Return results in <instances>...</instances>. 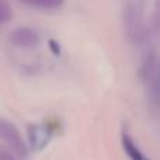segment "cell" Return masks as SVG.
<instances>
[{
    "label": "cell",
    "mask_w": 160,
    "mask_h": 160,
    "mask_svg": "<svg viewBox=\"0 0 160 160\" xmlns=\"http://www.w3.org/2000/svg\"><path fill=\"white\" fill-rule=\"evenodd\" d=\"M124 27L131 44H141L146 37L143 8L141 0H127L124 7Z\"/></svg>",
    "instance_id": "obj_1"
},
{
    "label": "cell",
    "mask_w": 160,
    "mask_h": 160,
    "mask_svg": "<svg viewBox=\"0 0 160 160\" xmlns=\"http://www.w3.org/2000/svg\"><path fill=\"white\" fill-rule=\"evenodd\" d=\"M0 141H3L17 159H27L28 145L16 125L0 117Z\"/></svg>",
    "instance_id": "obj_2"
},
{
    "label": "cell",
    "mask_w": 160,
    "mask_h": 160,
    "mask_svg": "<svg viewBox=\"0 0 160 160\" xmlns=\"http://www.w3.org/2000/svg\"><path fill=\"white\" fill-rule=\"evenodd\" d=\"M141 78L149 96L158 100V55L155 51H149L142 61Z\"/></svg>",
    "instance_id": "obj_3"
},
{
    "label": "cell",
    "mask_w": 160,
    "mask_h": 160,
    "mask_svg": "<svg viewBox=\"0 0 160 160\" xmlns=\"http://www.w3.org/2000/svg\"><path fill=\"white\" fill-rule=\"evenodd\" d=\"M8 42L22 49H32L39 44V34L30 27H17L8 34Z\"/></svg>",
    "instance_id": "obj_4"
},
{
    "label": "cell",
    "mask_w": 160,
    "mask_h": 160,
    "mask_svg": "<svg viewBox=\"0 0 160 160\" xmlns=\"http://www.w3.org/2000/svg\"><path fill=\"white\" fill-rule=\"evenodd\" d=\"M28 145L32 150H42L51 139V131L45 125H30L28 127Z\"/></svg>",
    "instance_id": "obj_5"
},
{
    "label": "cell",
    "mask_w": 160,
    "mask_h": 160,
    "mask_svg": "<svg viewBox=\"0 0 160 160\" xmlns=\"http://www.w3.org/2000/svg\"><path fill=\"white\" fill-rule=\"evenodd\" d=\"M121 142H122V148H124L125 153H127L128 158H129L131 160H152L139 149V146L135 143V141L131 138L129 133L122 132Z\"/></svg>",
    "instance_id": "obj_6"
},
{
    "label": "cell",
    "mask_w": 160,
    "mask_h": 160,
    "mask_svg": "<svg viewBox=\"0 0 160 160\" xmlns=\"http://www.w3.org/2000/svg\"><path fill=\"white\" fill-rule=\"evenodd\" d=\"M21 3L37 8H59L65 0H20Z\"/></svg>",
    "instance_id": "obj_7"
},
{
    "label": "cell",
    "mask_w": 160,
    "mask_h": 160,
    "mask_svg": "<svg viewBox=\"0 0 160 160\" xmlns=\"http://www.w3.org/2000/svg\"><path fill=\"white\" fill-rule=\"evenodd\" d=\"M11 7L6 0H0V25L7 24L8 21L11 20Z\"/></svg>",
    "instance_id": "obj_8"
},
{
    "label": "cell",
    "mask_w": 160,
    "mask_h": 160,
    "mask_svg": "<svg viewBox=\"0 0 160 160\" xmlns=\"http://www.w3.org/2000/svg\"><path fill=\"white\" fill-rule=\"evenodd\" d=\"M0 160H18V159H17L11 152L0 148Z\"/></svg>",
    "instance_id": "obj_9"
},
{
    "label": "cell",
    "mask_w": 160,
    "mask_h": 160,
    "mask_svg": "<svg viewBox=\"0 0 160 160\" xmlns=\"http://www.w3.org/2000/svg\"><path fill=\"white\" fill-rule=\"evenodd\" d=\"M49 47H51V49H52V52L55 53V55H61V47H59V44L56 41L51 39V41H49Z\"/></svg>",
    "instance_id": "obj_10"
}]
</instances>
